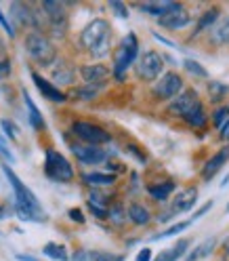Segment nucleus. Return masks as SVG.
<instances>
[{
	"label": "nucleus",
	"mask_w": 229,
	"mask_h": 261,
	"mask_svg": "<svg viewBox=\"0 0 229 261\" xmlns=\"http://www.w3.org/2000/svg\"><path fill=\"white\" fill-rule=\"evenodd\" d=\"M183 89V78L177 72H168L154 85V95L160 99H175Z\"/></svg>",
	"instance_id": "9d476101"
},
{
	"label": "nucleus",
	"mask_w": 229,
	"mask_h": 261,
	"mask_svg": "<svg viewBox=\"0 0 229 261\" xmlns=\"http://www.w3.org/2000/svg\"><path fill=\"white\" fill-rule=\"evenodd\" d=\"M227 118H229V116H227L225 108H221V110H217V112H215V116H212V122H215V126H223Z\"/></svg>",
	"instance_id": "4c0bfd02"
},
{
	"label": "nucleus",
	"mask_w": 229,
	"mask_h": 261,
	"mask_svg": "<svg viewBox=\"0 0 229 261\" xmlns=\"http://www.w3.org/2000/svg\"><path fill=\"white\" fill-rule=\"evenodd\" d=\"M72 261H89V255L84 251H76L74 257H72Z\"/></svg>",
	"instance_id": "a18cd8bd"
},
{
	"label": "nucleus",
	"mask_w": 229,
	"mask_h": 261,
	"mask_svg": "<svg viewBox=\"0 0 229 261\" xmlns=\"http://www.w3.org/2000/svg\"><path fill=\"white\" fill-rule=\"evenodd\" d=\"M25 51L38 65H42V68L53 65V61L57 59V51H55L53 42L48 40L42 32H30L25 36Z\"/></svg>",
	"instance_id": "7ed1b4c3"
},
{
	"label": "nucleus",
	"mask_w": 229,
	"mask_h": 261,
	"mask_svg": "<svg viewBox=\"0 0 229 261\" xmlns=\"http://www.w3.org/2000/svg\"><path fill=\"white\" fill-rule=\"evenodd\" d=\"M225 112H227V116H229V106H227V108H225Z\"/></svg>",
	"instance_id": "603ef678"
},
{
	"label": "nucleus",
	"mask_w": 229,
	"mask_h": 261,
	"mask_svg": "<svg viewBox=\"0 0 229 261\" xmlns=\"http://www.w3.org/2000/svg\"><path fill=\"white\" fill-rule=\"evenodd\" d=\"M215 247H217V240H215V238H206L204 242H200L198 247H195V249L189 253L187 261H200V259H206L212 251H215Z\"/></svg>",
	"instance_id": "412c9836"
},
{
	"label": "nucleus",
	"mask_w": 229,
	"mask_h": 261,
	"mask_svg": "<svg viewBox=\"0 0 229 261\" xmlns=\"http://www.w3.org/2000/svg\"><path fill=\"white\" fill-rule=\"evenodd\" d=\"M189 126H193V128H200V126H206V122H208V118H206V114H204V108L202 110H198V112H193V114H189L187 118H183Z\"/></svg>",
	"instance_id": "2f4dec72"
},
{
	"label": "nucleus",
	"mask_w": 229,
	"mask_h": 261,
	"mask_svg": "<svg viewBox=\"0 0 229 261\" xmlns=\"http://www.w3.org/2000/svg\"><path fill=\"white\" fill-rule=\"evenodd\" d=\"M221 137H223L225 141H229V118H227V122L221 126Z\"/></svg>",
	"instance_id": "49530a36"
},
{
	"label": "nucleus",
	"mask_w": 229,
	"mask_h": 261,
	"mask_svg": "<svg viewBox=\"0 0 229 261\" xmlns=\"http://www.w3.org/2000/svg\"><path fill=\"white\" fill-rule=\"evenodd\" d=\"M80 44L95 59H103L111 48V28L105 19H93L80 34Z\"/></svg>",
	"instance_id": "f03ea898"
},
{
	"label": "nucleus",
	"mask_w": 229,
	"mask_h": 261,
	"mask_svg": "<svg viewBox=\"0 0 229 261\" xmlns=\"http://www.w3.org/2000/svg\"><path fill=\"white\" fill-rule=\"evenodd\" d=\"M84 181L91 184V186H111V184H116V175H111V173H89L84 175Z\"/></svg>",
	"instance_id": "393cba45"
},
{
	"label": "nucleus",
	"mask_w": 229,
	"mask_h": 261,
	"mask_svg": "<svg viewBox=\"0 0 229 261\" xmlns=\"http://www.w3.org/2000/svg\"><path fill=\"white\" fill-rule=\"evenodd\" d=\"M42 253L46 257H51L55 261H70V255H68V249L63 244H57V242H48L46 247L42 249Z\"/></svg>",
	"instance_id": "b1692460"
},
{
	"label": "nucleus",
	"mask_w": 229,
	"mask_h": 261,
	"mask_svg": "<svg viewBox=\"0 0 229 261\" xmlns=\"http://www.w3.org/2000/svg\"><path fill=\"white\" fill-rule=\"evenodd\" d=\"M15 259H17V261H38L36 257H32V255H15Z\"/></svg>",
	"instance_id": "de8ad7c7"
},
{
	"label": "nucleus",
	"mask_w": 229,
	"mask_h": 261,
	"mask_svg": "<svg viewBox=\"0 0 229 261\" xmlns=\"http://www.w3.org/2000/svg\"><path fill=\"white\" fill-rule=\"evenodd\" d=\"M135 261H152V251H150V249L139 251V255H137V259H135Z\"/></svg>",
	"instance_id": "37998d69"
},
{
	"label": "nucleus",
	"mask_w": 229,
	"mask_h": 261,
	"mask_svg": "<svg viewBox=\"0 0 229 261\" xmlns=\"http://www.w3.org/2000/svg\"><path fill=\"white\" fill-rule=\"evenodd\" d=\"M210 208H212V200H208V202H206L204 206H200L198 211H195V213H193V217H191V221H193V219H198V217H202L204 213H208Z\"/></svg>",
	"instance_id": "79ce46f5"
},
{
	"label": "nucleus",
	"mask_w": 229,
	"mask_h": 261,
	"mask_svg": "<svg viewBox=\"0 0 229 261\" xmlns=\"http://www.w3.org/2000/svg\"><path fill=\"white\" fill-rule=\"evenodd\" d=\"M168 110L173 112V114H177V116H181V118H187L189 114H193V112H198V110H202V101H200V97H198V93L195 91H183V93H179L177 97H175V101L168 106Z\"/></svg>",
	"instance_id": "1a4fd4ad"
},
{
	"label": "nucleus",
	"mask_w": 229,
	"mask_h": 261,
	"mask_svg": "<svg viewBox=\"0 0 229 261\" xmlns=\"http://www.w3.org/2000/svg\"><path fill=\"white\" fill-rule=\"evenodd\" d=\"M11 13H13V19L15 23L19 25H30V23H36L34 19H32V11L23 5V3H13L11 5Z\"/></svg>",
	"instance_id": "4be33fe9"
},
{
	"label": "nucleus",
	"mask_w": 229,
	"mask_h": 261,
	"mask_svg": "<svg viewBox=\"0 0 229 261\" xmlns=\"http://www.w3.org/2000/svg\"><path fill=\"white\" fill-rule=\"evenodd\" d=\"M32 80H34V85L38 87V91L46 97L48 101H55V103H63L65 99H68V95L65 93H61L53 83H48L46 78H42L40 74H36V72H32Z\"/></svg>",
	"instance_id": "ddd939ff"
},
{
	"label": "nucleus",
	"mask_w": 229,
	"mask_h": 261,
	"mask_svg": "<svg viewBox=\"0 0 229 261\" xmlns=\"http://www.w3.org/2000/svg\"><path fill=\"white\" fill-rule=\"evenodd\" d=\"M191 225V219H187V221H181V223H177V225H170L168 230H164L162 234H158V236H152L154 240H160V238H170V236H175V234H181L183 230H187V227Z\"/></svg>",
	"instance_id": "c756f323"
},
{
	"label": "nucleus",
	"mask_w": 229,
	"mask_h": 261,
	"mask_svg": "<svg viewBox=\"0 0 229 261\" xmlns=\"http://www.w3.org/2000/svg\"><path fill=\"white\" fill-rule=\"evenodd\" d=\"M7 179H9V184L13 186V192H15V208H17V215L23 217L25 221H44L46 215H44V211L36 198V194L32 192L27 186H23L21 179L15 175L9 167H3Z\"/></svg>",
	"instance_id": "f257e3e1"
},
{
	"label": "nucleus",
	"mask_w": 229,
	"mask_h": 261,
	"mask_svg": "<svg viewBox=\"0 0 229 261\" xmlns=\"http://www.w3.org/2000/svg\"><path fill=\"white\" fill-rule=\"evenodd\" d=\"M80 76H82L89 85H103L109 78V68L103 63H91L80 68Z\"/></svg>",
	"instance_id": "4468645a"
},
{
	"label": "nucleus",
	"mask_w": 229,
	"mask_h": 261,
	"mask_svg": "<svg viewBox=\"0 0 229 261\" xmlns=\"http://www.w3.org/2000/svg\"><path fill=\"white\" fill-rule=\"evenodd\" d=\"M23 99H25V106H27V112H30V122H32V126H34V128H44L42 114H40V110L34 106V101L30 99L27 93H23Z\"/></svg>",
	"instance_id": "bb28decb"
},
{
	"label": "nucleus",
	"mask_w": 229,
	"mask_h": 261,
	"mask_svg": "<svg viewBox=\"0 0 229 261\" xmlns=\"http://www.w3.org/2000/svg\"><path fill=\"white\" fill-rule=\"evenodd\" d=\"M212 42L215 44H227L229 42V17L217 23V28L212 30Z\"/></svg>",
	"instance_id": "a878e982"
},
{
	"label": "nucleus",
	"mask_w": 229,
	"mask_h": 261,
	"mask_svg": "<svg viewBox=\"0 0 229 261\" xmlns=\"http://www.w3.org/2000/svg\"><path fill=\"white\" fill-rule=\"evenodd\" d=\"M42 11L48 17V25H51L53 36H63L65 30H68V13H65V5L59 0H44L42 3Z\"/></svg>",
	"instance_id": "0eeeda50"
},
{
	"label": "nucleus",
	"mask_w": 229,
	"mask_h": 261,
	"mask_svg": "<svg viewBox=\"0 0 229 261\" xmlns=\"http://www.w3.org/2000/svg\"><path fill=\"white\" fill-rule=\"evenodd\" d=\"M147 190H150V194L154 196L156 200H166L168 196H170V192L175 190V184H173V181H164V184H156V186H150Z\"/></svg>",
	"instance_id": "cd10ccee"
},
{
	"label": "nucleus",
	"mask_w": 229,
	"mask_h": 261,
	"mask_svg": "<svg viewBox=\"0 0 229 261\" xmlns=\"http://www.w3.org/2000/svg\"><path fill=\"white\" fill-rule=\"evenodd\" d=\"M11 72V63L9 61H0V78H5Z\"/></svg>",
	"instance_id": "c03bdc74"
},
{
	"label": "nucleus",
	"mask_w": 229,
	"mask_h": 261,
	"mask_svg": "<svg viewBox=\"0 0 229 261\" xmlns=\"http://www.w3.org/2000/svg\"><path fill=\"white\" fill-rule=\"evenodd\" d=\"M0 25L5 28V32H7L9 36H15V30H13V25L9 23V19L5 17V13H3V11H0Z\"/></svg>",
	"instance_id": "ea45409f"
},
{
	"label": "nucleus",
	"mask_w": 229,
	"mask_h": 261,
	"mask_svg": "<svg viewBox=\"0 0 229 261\" xmlns=\"http://www.w3.org/2000/svg\"><path fill=\"white\" fill-rule=\"evenodd\" d=\"M70 219L72 221H76V223H84L87 219H84V213H82V211H80V208H70Z\"/></svg>",
	"instance_id": "58836bf2"
},
{
	"label": "nucleus",
	"mask_w": 229,
	"mask_h": 261,
	"mask_svg": "<svg viewBox=\"0 0 229 261\" xmlns=\"http://www.w3.org/2000/svg\"><path fill=\"white\" fill-rule=\"evenodd\" d=\"M53 83H57V85H72L74 83L72 65H68L65 61H59L57 68H53Z\"/></svg>",
	"instance_id": "6ab92c4d"
},
{
	"label": "nucleus",
	"mask_w": 229,
	"mask_h": 261,
	"mask_svg": "<svg viewBox=\"0 0 229 261\" xmlns=\"http://www.w3.org/2000/svg\"><path fill=\"white\" fill-rule=\"evenodd\" d=\"M223 249H225V253H227V255H229V238H227V240H225V242H223Z\"/></svg>",
	"instance_id": "09e8293b"
},
{
	"label": "nucleus",
	"mask_w": 229,
	"mask_h": 261,
	"mask_svg": "<svg viewBox=\"0 0 229 261\" xmlns=\"http://www.w3.org/2000/svg\"><path fill=\"white\" fill-rule=\"evenodd\" d=\"M189 249V240H179L173 249H166V251H162L154 261H177V259H181Z\"/></svg>",
	"instance_id": "a211bd4d"
},
{
	"label": "nucleus",
	"mask_w": 229,
	"mask_h": 261,
	"mask_svg": "<svg viewBox=\"0 0 229 261\" xmlns=\"http://www.w3.org/2000/svg\"><path fill=\"white\" fill-rule=\"evenodd\" d=\"M72 152L82 165H99V162H103L107 158V154L101 148L87 145V143H72Z\"/></svg>",
	"instance_id": "f8f14e48"
},
{
	"label": "nucleus",
	"mask_w": 229,
	"mask_h": 261,
	"mask_svg": "<svg viewBox=\"0 0 229 261\" xmlns=\"http://www.w3.org/2000/svg\"><path fill=\"white\" fill-rule=\"evenodd\" d=\"M177 3H168V0H158V3H150V5H139V9L143 11V13H150V15H154V17H162L164 13H168L173 7H175Z\"/></svg>",
	"instance_id": "5701e85b"
},
{
	"label": "nucleus",
	"mask_w": 229,
	"mask_h": 261,
	"mask_svg": "<svg viewBox=\"0 0 229 261\" xmlns=\"http://www.w3.org/2000/svg\"><path fill=\"white\" fill-rule=\"evenodd\" d=\"M107 219H109L113 225H122V223L126 221V211H124L120 204L111 206V208H107Z\"/></svg>",
	"instance_id": "7c9ffc66"
},
{
	"label": "nucleus",
	"mask_w": 229,
	"mask_h": 261,
	"mask_svg": "<svg viewBox=\"0 0 229 261\" xmlns=\"http://www.w3.org/2000/svg\"><path fill=\"white\" fill-rule=\"evenodd\" d=\"M195 200H198V190L195 188H187L183 192H179L173 200V206H170V213L177 215V213H185V211L193 208L195 206Z\"/></svg>",
	"instance_id": "2eb2a0df"
},
{
	"label": "nucleus",
	"mask_w": 229,
	"mask_h": 261,
	"mask_svg": "<svg viewBox=\"0 0 229 261\" xmlns=\"http://www.w3.org/2000/svg\"><path fill=\"white\" fill-rule=\"evenodd\" d=\"M225 213H229V204H227V206H225Z\"/></svg>",
	"instance_id": "3c124183"
},
{
	"label": "nucleus",
	"mask_w": 229,
	"mask_h": 261,
	"mask_svg": "<svg viewBox=\"0 0 229 261\" xmlns=\"http://www.w3.org/2000/svg\"><path fill=\"white\" fill-rule=\"evenodd\" d=\"M219 17H221V9H219V7H210L208 11H204V13H202V17L198 19V25H195L193 36H198L200 32H204V30L210 28L212 23H217Z\"/></svg>",
	"instance_id": "aec40b11"
},
{
	"label": "nucleus",
	"mask_w": 229,
	"mask_h": 261,
	"mask_svg": "<svg viewBox=\"0 0 229 261\" xmlns=\"http://www.w3.org/2000/svg\"><path fill=\"white\" fill-rule=\"evenodd\" d=\"M183 65H185V70H187L189 74L198 76V78H206V76H208V72L202 68V65H200L198 61H193V59H185V61H183Z\"/></svg>",
	"instance_id": "72a5a7b5"
},
{
	"label": "nucleus",
	"mask_w": 229,
	"mask_h": 261,
	"mask_svg": "<svg viewBox=\"0 0 229 261\" xmlns=\"http://www.w3.org/2000/svg\"><path fill=\"white\" fill-rule=\"evenodd\" d=\"M158 23L162 28H168V30H181L187 23H191V15L183 5L177 3L168 13H164L162 17H158Z\"/></svg>",
	"instance_id": "9b49d317"
},
{
	"label": "nucleus",
	"mask_w": 229,
	"mask_h": 261,
	"mask_svg": "<svg viewBox=\"0 0 229 261\" xmlns=\"http://www.w3.org/2000/svg\"><path fill=\"white\" fill-rule=\"evenodd\" d=\"M103 85H87V87H80V89H76L72 95L74 97H78V99H82V101H89V99H93V97L99 93V89H101Z\"/></svg>",
	"instance_id": "c85d7f7f"
},
{
	"label": "nucleus",
	"mask_w": 229,
	"mask_h": 261,
	"mask_svg": "<svg viewBox=\"0 0 229 261\" xmlns=\"http://www.w3.org/2000/svg\"><path fill=\"white\" fill-rule=\"evenodd\" d=\"M126 215H128V219L133 221L135 225H147L152 221V215H150V211H147L143 204H139V202H133L128 206V211H126Z\"/></svg>",
	"instance_id": "f3484780"
},
{
	"label": "nucleus",
	"mask_w": 229,
	"mask_h": 261,
	"mask_svg": "<svg viewBox=\"0 0 229 261\" xmlns=\"http://www.w3.org/2000/svg\"><path fill=\"white\" fill-rule=\"evenodd\" d=\"M139 55V40L135 34H126L124 40L120 42V48L116 53V61H113V74H116L118 80L124 78V72L133 65V61Z\"/></svg>",
	"instance_id": "39448f33"
},
{
	"label": "nucleus",
	"mask_w": 229,
	"mask_h": 261,
	"mask_svg": "<svg viewBox=\"0 0 229 261\" xmlns=\"http://www.w3.org/2000/svg\"><path fill=\"white\" fill-rule=\"evenodd\" d=\"M0 126H3L5 135H7L9 139H17V137H19V128L15 126L11 120H0Z\"/></svg>",
	"instance_id": "c9c22d12"
},
{
	"label": "nucleus",
	"mask_w": 229,
	"mask_h": 261,
	"mask_svg": "<svg viewBox=\"0 0 229 261\" xmlns=\"http://www.w3.org/2000/svg\"><path fill=\"white\" fill-rule=\"evenodd\" d=\"M109 7L116 11V15L118 17H122V19H126L128 17V9H126V5H122V3H118V0H111L109 3Z\"/></svg>",
	"instance_id": "e433bc0d"
},
{
	"label": "nucleus",
	"mask_w": 229,
	"mask_h": 261,
	"mask_svg": "<svg viewBox=\"0 0 229 261\" xmlns=\"http://www.w3.org/2000/svg\"><path fill=\"white\" fill-rule=\"evenodd\" d=\"M0 154H3V156H5V158H7L9 162H13V160H15V156L11 154V150H9V145L5 143V139H3V137H0Z\"/></svg>",
	"instance_id": "a19ab883"
},
{
	"label": "nucleus",
	"mask_w": 229,
	"mask_h": 261,
	"mask_svg": "<svg viewBox=\"0 0 229 261\" xmlns=\"http://www.w3.org/2000/svg\"><path fill=\"white\" fill-rule=\"evenodd\" d=\"M208 93L215 97V99H219V97H223V95L229 93V87L223 85V83H208Z\"/></svg>",
	"instance_id": "f704fd0d"
},
{
	"label": "nucleus",
	"mask_w": 229,
	"mask_h": 261,
	"mask_svg": "<svg viewBox=\"0 0 229 261\" xmlns=\"http://www.w3.org/2000/svg\"><path fill=\"white\" fill-rule=\"evenodd\" d=\"M89 261H124V255H113L105 251H93L89 253Z\"/></svg>",
	"instance_id": "473e14b6"
},
{
	"label": "nucleus",
	"mask_w": 229,
	"mask_h": 261,
	"mask_svg": "<svg viewBox=\"0 0 229 261\" xmlns=\"http://www.w3.org/2000/svg\"><path fill=\"white\" fill-rule=\"evenodd\" d=\"M162 70H164V61L156 51H145L137 61V76L145 83H154Z\"/></svg>",
	"instance_id": "6e6552de"
},
{
	"label": "nucleus",
	"mask_w": 229,
	"mask_h": 261,
	"mask_svg": "<svg viewBox=\"0 0 229 261\" xmlns=\"http://www.w3.org/2000/svg\"><path fill=\"white\" fill-rule=\"evenodd\" d=\"M72 130H74V135H76L80 141H82V143H87V145H97V148H99L101 143H107V141L111 139L105 128L97 126V124H93V122H84V120L74 122V124H72Z\"/></svg>",
	"instance_id": "423d86ee"
},
{
	"label": "nucleus",
	"mask_w": 229,
	"mask_h": 261,
	"mask_svg": "<svg viewBox=\"0 0 229 261\" xmlns=\"http://www.w3.org/2000/svg\"><path fill=\"white\" fill-rule=\"evenodd\" d=\"M44 171L46 175L59 184H68L74 179V169L70 165V160L65 158L61 152L48 148L46 150V160H44Z\"/></svg>",
	"instance_id": "20e7f679"
},
{
	"label": "nucleus",
	"mask_w": 229,
	"mask_h": 261,
	"mask_svg": "<svg viewBox=\"0 0 229 261\" xmlns=\"http://www.w3.org/2000/svg\"><path fill=\"white\" fill-rule=\"evenodd\" d=\"M229 160V145H225V148H221L215 156H210V160L204 165L202 169V177L206 179V181H210L212 177H215L223 167H225V162Z\"/></svg>",
	"instance_id": "dca6fc26"
},
{
	"label": "nucleus",
	"mask_w": 229,
	"mask_h": 261,
	"mask_svg": "<svg viewBox=\"0 0 229 261\" xmlns=\"http://www.w3.org/2000/svg\"><path fill=\"white\" fill-rule=\"evenodd\" d=\"M227 184H229V175H227V177H225V179H223V186H221V188H225V186H227Z\"/></svg>",
	"instance_id": "8fccbe9b"
}]
</instances>
